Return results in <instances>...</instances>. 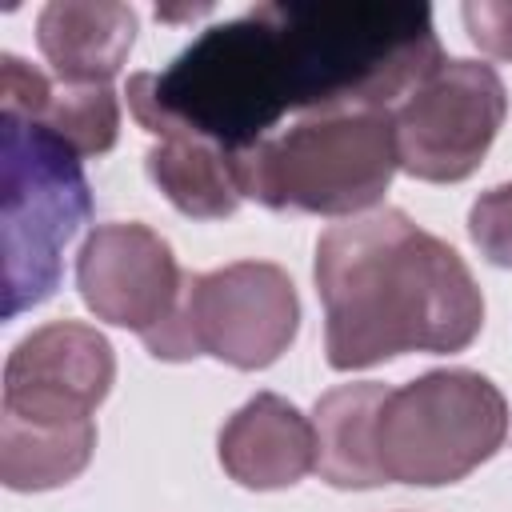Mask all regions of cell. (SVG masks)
Listing matches in <instances>:
<instances>
[{
    "mask_svg": "<svg viewBox=\"0 0 512 512\" xmlns=\"http://www.w3.org/2000/svg\"><path fill=\"white\" fill-rule=\"evenodd\" d=\"M440 64L428 4L268 0L204 28L168 68L136 72L124 96L144 132L236 152L284 116L392 108Z\"/></svg>",
    "mask_w": 512,
    "mask_h": 512,
    "instance_id": "1",
    "label": "cell"
},
{
    "mask_svg": "<svg viewBox=\"0 0 512 512\" xmlns=\"http://www.w3.org/2000/svg\"><path fill=\"white\" fill-rule=\"evenodd\" d=\"M324 360L336 372L408 352H464L484 328V292L464 256L400 208L328 224L316 240Z\"/></svg>",
    "mask_w": 512,
    "mask_h": 512,
    "instance_id": "2",
    "label": "cell"
},
{
    "mask_svg": "<svg viewBox=\"0 0 512 512\" xmlns=\"http://www.w3.org/2000/svg\"><path fill=\"white\" fill-rule=\"evenodd\" d=\"M228 156L244 200L336 220L372 212L400 168L392 108L312 112Z\"/></svg>",
    "mask_w": 512,
    "mask_h": 512,
    "instance_id": "3",
    "label": "cell"
},
{
    "mask_svg": "<svg viewBox=\"0 0 512 512\" xmlns=\"http://www.w3.org/2000/svg\"><path fill=\"white\" fill-rule=\"evenodd\" d=\"M92 212L80 156L48 128L0 116V252L4 320L44 304L60 288L64 248Z\"/></svg>",
    "mask_w": 512,
    "mask_h": 512,
    "instance_id": "4",
    "label": "cell"
},
{
    "mask_svg": "<svg viewBox=\"0 0 512 512\" xmlns=\"http://www.w3.org/2000/svg\"><path fill=\"white\" fill-rule=\"evenodd\" d=\"M508 440V400L476 368H432L400 388L376 420L388 484L440 488L472 476Z\"/></svg>",
    "mask_w": 512,
    "mask_h": 512,
    "instance_id": "5",
    "label": "cell"
},
{
    "mask_svg": "<svg viewBox=\"0 0 512 512\" xmlns=\"http://www.w3.org/2000/svg\"><path fill=\"white\" fill-rule=\"evenodd\" d=\"M300 332V296L272 260H232L212 272H188L176 316L144 344L156 360L212 356L240 372L276 364Z\"/></svg>",
    "mask_w": 512,
    "mask_h": 512,
    "instance_id": "6",
    "label": "cell"
},
{
    "mask_svg": "<svg viewBox=\"0 0 512 512\" xmlns=\"http://www.w3.org/2000/svg\"><path fill=\"white\" fill-rule=\"evenodd\" d=\"M504 116L508 92L492 64L444 60L392 108L396 164L424 184H460L484 164Z\"/></svg>",
    "mask_w": 512,
    "mask_h": 512,
    "instance_id": "7",
    "label": "cell"
},
{
    "mask_svg": "<svg viewBox=\"0 0 512 512\" xmlns=\"http://www.w3.org/2000/svg\"><path fill=\"white\" fill-rule=\"evenodd\" d=\"M184 276L188 272L176 264L172 244L140 220L96 224L76 252V288L84 308L112 328L136 332L140 344L176 316Z\"/></svg>",
    "mask_w": 512,
    "mask_h": 512,
    "instance_id": "8",
    "label": "cell"
},
{
    "mask_svg": "<svg viewBox=\"0 0 512 512\" xmlns=\"http://www.w3.org/2000/svg\"><path fill=\"white\" fill-rule=\"evenodd\" d=\"M116 384V352L96 324L48 320L4 360L0 412L20 420H92Z\"/></svg>",
    "mask_w": 512,
    "mask_h": 512,
    "instance_id": "9",
    "label": "cell"
},
{
    "mask_svg": "<svg viewBox=\"0 0 512 512\" xmlns=\"http://www.w3.org/2000/svg\"><path fill=\"white\" fill-rule=\"evenodd\" d=\"M216 456L228 480L248 492H280L316 472V428L292 400L256 392L216 436Z\"/></svg>",
    "mask_w": 512,
    "mask_h": 512,
    "instance_id": "10",
    "label": "cell"
},
{
    "mask_svg": "<svg viewBox=\"0 0 512 512\" xmlns=\"http://www.w3.org/2000/svg\"><path fill=\"white\" fill-rule=\"evenodd\" d=\"M0 116L48 128L80 160L104 156L120 140V96L112 84H64L16 52H0Z\"/></svg>",
    "mask_w": 512,
    "mask_h": 512,
    "instance_id": "11",
    "label": "cell"
},
{
    "mask_svg": "<svg viewBox=\"0 0 512 512\" xmlns=\"http://www.w3.org/2000/svg\"><path fill=\"white\" fill-rule=\"evenodd\" d=\"M40 56L64 84H112L136 44V8L116 0H48L36 16Z\"/></svg>",
    "mask_w": 512,
    "mask_h": 512,
    "instance_id": "12",
    "label": "cell"
},
{
    "mask_svg": "<svg viewBox=\"0 0 512 512\" xmlns=\"http://www.w3.org/2000/svg\"><path fill=\"white\" fill-rule=\"evenodd\" d=\"M388 400V388L376 380L336 384L312 408L316 428V472L332 488H380L388 484L376 456V420Z\"/></svg>",
    "mask_w": 512,
    "mask_h": 512,
    "instance_id": "13",
    "label": "cell"
},
{
    "mask_svg": "<svg viewBox=\"0 0 512 512\" xmlns=\"http://www.w3.org/2000/svg\"><path fill=\"white\" fill-rule=\"evenodd\" d=\"M96 452V420L56 424L0 412V480L12 492H48L72 484Z\"/></svg>",
    "mask_w": 512,
    "mask_h": 512,
    "instance_id": "14",
    "label": "cell"
},
{
    "mask_svg": "<svg viewBox=\"0 0 512 512\" xmlns=\"http://www.w3.org/2000/svg\"><path fill=\"white\" fill-rule=\"evenodd\" d=\"M144 172L188 220H224L240 208L232 156L196 136H164L144 152Z\"/></svg>",
    "mask_w": 512,
    "mask_h": 512,
    "instance_id": "15",
    "label": "cell"
},
{
    "mask_svg": "<svg viewBox=\"0 0 512 512\" xmlns=\"http://www.w3.org/2000/svg\"><path fill=\"white\" fill-rule=\"evenodd\" d=\"M468 236L488 264L512 268V184H496L472 200Z\"/></svg>",
    "mask_w": 512,
    "mask_h": 512,
    "instance_id": "16",
    "label": "cell"
},
{
    "mask_svg": "<svg viewBox=\"0 0 512 512\" xmlns=\"http://www.w3.org/2000/svg\"><path fill=\"white\" fill-rule=\"evenodd\" d=\"M460 20L484 56L512 60V0H468L460 4Z\"/></svg>",
    "mask_w": 512,
    "mask_h": 512,
    "instance_id": "17",
    "label": "cell"
}]
</instances>
